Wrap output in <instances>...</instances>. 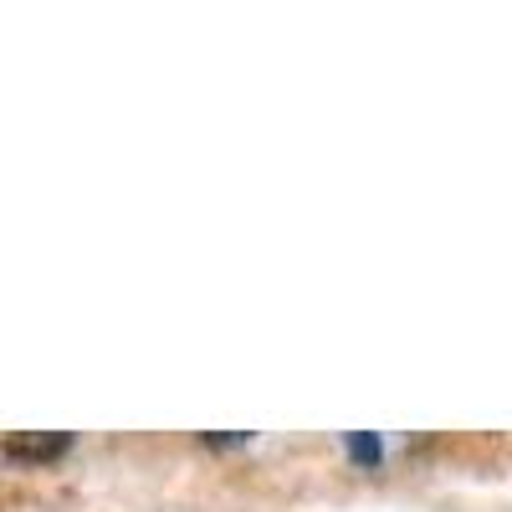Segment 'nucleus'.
Instances as JSON below:
<instances>
[{
	"label": "nucleus",
	"mask_w": 512,
	"mask_h": 512,
	"mask_svg": "<svg viewBox=\"0 0 512 512\" xmlns=\"http://www.w3.org/2000/svg\"><path fill=\"white\" fill-rule=\"evenodd\" d=\"M67 446H72V436H11L6 441V461H57V456H67Z\"/></svg>",
	"instance_id": "f257e3e1"
},
{
	"label": "nucleus",
	"mask_w": 512,
	"mask_h": 512,
	"mask_svg": "<svg viewBox=\"0 0 512 512\" xmlns=\"http://www.w3.org/2000/svg\"><path fill=\"white\" fill-rule=\"evenodd\" d=\"M349 456H354L359 466H374V461H379V441H374V436H349Z\"/></svg>",
	"instance_id": "f03ea898"
}]
</instances>
